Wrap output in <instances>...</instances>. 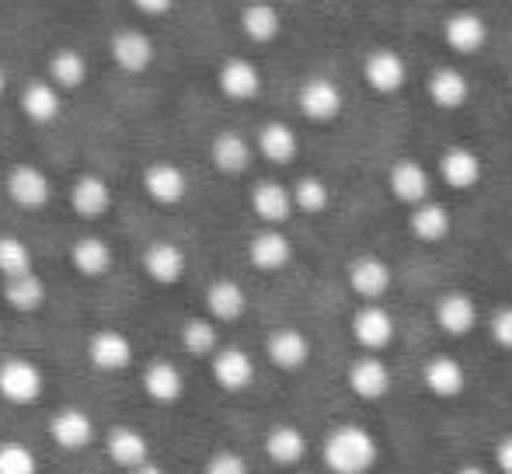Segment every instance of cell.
Wrapping results in <instances>:
<instances>
[{
  "label": "cell",
  "instance_id": "6da1fadb",
  "mask_svg": "<svg viewBox=\"0 0 512 474\" xmlns=\"http://www.w3.org/2000/svg\"><path fill=\"white\" fill-rule=\"evenodd\" d=\"M321 457L331 474H366L377 464L380 447L377 436L363 426H338L328 433L321 447Z\"/></svg>",
  "mask_w": 512,
  "mask_h": 474
},
{
  "label": "cell",
  "instance_id": "7a4b0ae2",
  "mask_svg": "<svg viewBox=\"0 0 512 474\" xmlns=\"http://www.w3.org/2000/svg\"><path fill=\"white\" fill-rule=\"evenodd\" d=\"M46 394V373L35 359L28 356H7L0 363V398L14 408L35 405Z\"/></svg>",
  "mask_w": 512,
  "mask_h": 474
},
{
  "label": "cell",
  "instance_id": "3957f363",
  "mask_svg": "<svg viewBox=\"0 0 512 474\" xmlns=\"http://www.w3.org/2000/svg\"><path fill=\"white\" fill-rule=\"evenodd\" d=\"M0 178H4L7 196H11V203L18 206V210L42 213L49 203H53V182H49L46 171L35 168V164L18 161V164H11Z\"/></svg>",
  "mask_w": 512,
  "mask_h": 474
},
{
  "label": "cell",
  "instance_id": "277c9868",
  "mask_svg": "<svg viewBox=\"0 0 512 474\" xmlns=\"http://www.w3.org/2000/svg\"><path fill=\"white\" fill-rule=\"evenodd\" d=\"M108 56L112 63L129 77H140L154 67L157 60V46L143 28H119V32L108 39Z\"/></svg>",
  "mask_w": 512,
  "mask_h": 474
},
{
  "label": "cell",
  "instance_id": "5b68a950",
  "mask_svg": "<svg viewBox=\"0 0 512 474\" xmlns=\"http://www.w3.org/2000/svg\"><path fill=\"white\" fill-rule=\"evenodd\" d=\"M136 359V346L119 328H95L88 335V363L102 373H122Z\"/></svg>",
  "mask_w": 512,
  "mask_h": 474
},
{
  "label": "cell",
  "instance_id": "8992f818",
  "mask_svg": "<svg viewBox=\"0 0 512 474\" xmlns=\"http://www.w3.org/2000/svg\"><path fill=\"white\" fill-rule=\"evenodd\" d=\"M95 436H98L95 419H91L84 408L63 405L60 412L49 415V440H53L60 450H67V454L88 450L91 443H95Z\"/></svg>",
  "mask_w": 512,
  "mask_h": 474
},
{
  "label": "cell",
  "instance_id": "52a82bcc",
  "mask_svg": "<svg viewBox=\"0 0 512 474\" xmlns=\"http://www.w3.org/2000/svg\"><path fill=\"white\" fill-rule=\"evenodd\" d=\"M140 269L154 286H178L189 272V258L175 241H150L140 255Z\"/></svg>",
  "mask_w": 512,
  "mask_h": 474
},
{
  "label": "cell",
  "instance_id": "ba28073f",
  "mask_svg": "<svg viewBox=\"0 0 512 474\" xmlns=\"http://www.w3.org/2000/svg\"><path fill=\"white\" fill-rule=\"evenodd\" d=\"M140 182H143L147 199L157 206H178L189 196V175L171 161H150L147 168H143Z\"/></svg>",
  "mask_w": 512,
  "mask_h": 474
},
{
  "label": "cell",
  "instance_id": "9c48e42d",
  "mask_svg": "<svg viewBox=\"0 0 512 474\" xmlns=\"http://www.w3.org/2000/svg\"><path fill=\"white\" fill-rule=\"evenodd\" d=\"M209 373H213L220 391L241 394L255 384V359L237 346H220L213 356H209Z\"/></svg>",
  "mask_w": 512,
  "mask_h": 474
},
{
  "label": "cell",
  "instance_id": "30bf717a",
  "mask_svg": "<svg viewBox=\"0 0 512 474\" xmlns=\"http://www.w3.org/2000/svg\"><path fill=\"white\" fill-rule=\"evenodd\" d=\"M67 203L77 217L91 224V220L108 217V210H112V203H115V192H112V185H108V178L102 175H77L74 185H70Z\"/></svg>",
  "mask_w": 512,
  "mask_h": 474
},
{
  "label": "cell",
  "instance_id": "8fae6325",
  "mask_svg": "<svg viewBox=\"0 0 512 474\" xmlns=\"http://www.w3.org/2000/svg\"><path fill=\"white\" fill-rule=\"evenodd\" d=\"M216 84H220L223 98H230V102H255L262 95V70H258V63L244 60V56H230V60L220 63Z\"/></svg>",
  "mask_w": 512,
  "mask_h": 474
},
{
  "label": "cell",
  "instance_id": "7c38bea8",
  "mask_svg": "<svg viewBox=\"0 0 512 474\" xmlns=\"http://www.w3.org/2000/svg\"><path fill=\"white\" fill-rule=\"evenodd\" d=\"M209 161H213V168L220 171V175L237 178L251 168L255 147H251L248 136L237 133V129H220V133L213 136V143H209Z\"/></svg>",
  "mask_w": 512,
  "mask_h": 474
},
{
  "label": "cell",
  "instance_id": "4fadbf2b",
  "mask_svg": "<svg viewBox=\"0 0 512 474\" xmlns=\"http://www.w3.org/2000/svg\"><path fill=\"white\" fill-rule=\"evenodd\" d=\"M352 339L366 349V353H380L394 342V318L380 304L366 300L356 314H352Z\"/></svg>",
  "mask_w": 512,
  "mask_h": 474
},
{
  "label": "cell",
  "instance_id": "5bb4252c",
  "mask_svg": "<svg viewBox=\"0 0 512 474\" xmlns=\"http://www.w3.org/2000/svg\"><path fill=\"white\" fill-rule=\"evenodd\" d=\"M140 384L154 405H178L185 394V373L171 359H150L140 373Z\"/></svg>",
  "mask_w": 512,
  "mask_h": 474
},
{
  "label": "cell",
  "instance_id": "9a60e30c",
  "mask_svg": "<svg viewBox=\"0 0 512 474\" xmlns=\"http://www.w3.org/2000/svg\"><path fill=\"white\" fill-rule=\"evenodd\" d=\"M297 105L310 122H331V119H338L345 98L335 81H328V77H310V81L300 84Z\"/></svg>",
  "mask_w": 512,
  "mask_h": 474
},
{
  "label": "cell",
  "instance_id": "2e32d148",
  "mask_svg": "<svg viewBox=\"0 0 512 474\" xmlns=\"http://www.w3.org/2000/svg\"><path fill=\"white\" fill-rule=\"evenodd\" d=\"M70 265H74L77 276L102 279L115 265V248L102 234H81L74 244H70Z\"/></svg>",
  "mask_w": 512,
  "mask_h": 474
},
{
  "label": "cell",
  "instance_id": "e0dca14e",
  "mask_svg": "<svg viewBox=\"0 0 512 474\" xmlns=\"http://www.w3.org/2000/svg\"><path fill=\"white\" fill-rule=\"evenodd\" d=\"M18 109L32 126H49V122H56L63 112V91L53 88L46 77H35V81H28L25 88H21Z\"/></svg>",
  "mask_w": 512,
  "mask_h": 474
},
{
  "label": "cell",
  "instance_id": "ac0fdd59",
  "mask_svg": "<svg viewBox=\"0 0 512 474\" xmlns=\"http://www.w3.org/2000/svg\"><path fill=\"white\" fill-rule=\"evenodd\" d=\"M363 77L377 95H398V91L405 88L408 67L398 49H373L363 63Z\"/></svg>",
  "mask_w": 512,
  "mask_h": 474
},
{
  "label": "cell",
  "instance_id": "d6986e66",
  "mask_svg": "<svg viewBox=\"0 0 512 474\" xmlns=\"http://www.w3.org/2000/svg\"><path fill=\"white\" fill-rule=\"evenodd\" d=\"M265 356H269V363L279 366V370L297 373L310 363V339L300 328H276V332H269V339H265Z\"/></svg>",
  "mask_w": 512,
  "mask_h": 474
},
{
  "label": "cell",
  "instance_id": "ffe728a7",
  "mask_svg": "<svg viewBox=\"0 0 512 474\" xmlns=\"http://www.w3.org/2000/svg\"><path fill=\"white\" fill-rule=\"evenodd\" d=\"M391 370H387V363L380 356L366 353L359 359H352L349 363V387L352 394H359L363 401H380L391 394Z\"/></svg>",
  "mask_w": 512,
  "mask_h": 474
},
{
  "label": "cell",
  "instance_id": "44dd1931",
  "mask_svg": "<svg viewBox=\"0 0 512 474\" xmlns=\"http://www.w3.org/2000/svg\"><path fill=\"white\" fill-rule=\"evenodd\" d=\"M206 314L216 325H234L248 314V293L237 279H213L206 286Z\"/></svg>",
  "mask_w": 512,
  "mask_h": 474
},
{
  "label": "cell",
  "instance_id": "7402d4cb",
  "mask_svg": "<svg viewBox=\"0 0 512 474\" xmlns=\"http://www.w3.org/2000/svg\"><path fill=\"white\" fill-rule=\"evenodd\" d=\"M105 454L119 471H133L150 461V440L133 426H112L105 436Z\"/></svg>",
  "mask_w": 512,
  "mask_h": 474
},
{
  "label": "cell",
  "instance_id": "603a6c76",
  "mask_svg": "<svg viewBox=\"0 0 512 474\" xmlns=\"http://www.w3.org/2000/svg\"><path fill=\"white\" fill-rule=\"evenodd\" d=\"M443 39H446V46H450L453 53L474 56V53H481V49H485V42H488V25H485V18H481V14H474V11H457V14H450V18H446Z\"/></svg>",
  "mask_w": 512,
  "mask_h": 474
},
{
  "label": "cell",
  "instance_id": "cb8c5ba5",
  "mask_svg": "<svg viewBox=\"0 0 512 474\" xmlns=\"http://www.w3.org/2000/svg\"><path fill=\"white\" fill-rule=\"evenodd\" d=\"M251 210L255 217L262 220L265 227H279L293 217V199H290V189L276 178H265V182H255L251 189Z\"/></svg>",
  "mask_w": 512,
  "mask_h": 474
},
{
  "label": "cell",
  "instance_id": "d4e9b609",
  "mask_svg": "<svg viewBox=\"0 0 512 474\" xmlns=\"http://www.w3.org/2000/svg\"><path fill=\"white\" fill-rule=\"evenodd\" d=\"M394 283V272L384 258L377 255H359L356 262L349 265V286L352 293H359L363 300H380Z\"/></svg>",
  "mask_w": 512,
  "mask_h": 474
},
{
  "label": "cell",
  "instance_id": "484cf974",
  "mask_svg": "<svg viewBox=\"0 0 512 474\" xmlns=\"http://www.w3.org/2000/svg\"><path fill=\"white\" fill-rule=\"evenodd\" d=\"M237 21H241V32L248 35V42H255V46H269L283 35V14L269 0H248Z\"/></svg>",
  "mask_w": 512,
  "mask_h": 474
},
{
  "label": "cell",
  "instance_id": "4316f807",
  "mask_svg": "<svg viewBox=\"0 0 512 474\" xmlns=\"http://www.w3.org/2000/svg\"><path fill=\"white\" fill-rule=\"evenodd\" d=\"M248 258L258 272H279L290 265L293 258V241L276 227H265L248 241Z\"/></svg>",
  "mask_w": 512,
  "mask_h": 474
},
{
  "label": "cell",
  "instance_id": "83f0119b",
  "mask_svg": "<svg viewBox=\"0 0 512 474\" xmlns=\"http://www.w3.org/2000/svg\"><path fill=\"white\" fill-rule=\"evenodd\" d=\"M387 185H391L394 199H401V203H408V206L429 199V171H425L415 157L394 161L391 171H387Z\"/></svg>",
  "mask_w": 512,
  "mask_h": 474
},
{
  "label": "cell",
  "instance_id": "f1b7e54d",
  "mask_svg": "<svg viewBox=\"0 0 512 474\" xmlns=\"http://www.w3.org/2000/svg\"><path fill=\"white\" fill-rule=\"evenodd\" d=\"M46 81L60 91H77L88 81V56L74 46H60L49 53L46 63Z\"/></svg>",
  "mask_w": 512,
  "mask_h": 474
},
{
  "label": "cell",
  "instance_id": "f546056e",
  "mask_svg": "<svg viewBox=\"0 0 512 474\" xmlns=\"http://www.w3.org/2000/svg\"><path fill=\"white\" fill-rule=\"evenodd\" d=\"M49 300V286L39 272H25V276L4 279V304L18 314H39Z\"/></svg>",
  "mask_w": 512,
  "mask_h": 474
},
{
  "label": "cell",
  "instance_id": "4dcf8cb0",
  "mask_svg": "<svg viewBox=\"0 0 512 474\" xmlns=\"http://www.w3.org/2000/svg\"><path fill=\"white\" fill-rule=\"evenodd\" d=\"M439 175H443V182L450 185V189L467 192L481 182L485 164H481V157L474 154L471 147H453V150H446L443 161H439Z\"/></svg>",
  "mask_w": 512,
  "mask_h": 474
},
{
  "label": "cell",
  "instance_id": "1f68e13d",
  "mask_svg": "<svg viewBox=\"0 0 512 474\" xmlns=\"http://www.w3.org/2000/svg\"><path fill=\"white\" fill-rule=\"evenodd\" d=\"M436 321L446 335H467V332H474V325H478V304H474V297H467V293L450 290L439 297Z\"/></svg>",
  "mask_w": 512,
  "mask_h": 474
},
{
  "label": "cell",
  "instance_id": "d6a6232c",
  "mask_svg": "<svg viewBox=\"0 0 512 474\" xmlns=\"http://www.w3.org/2000/svg\"><path fill=\"white\" fill-rule=\"evenodd\" d=\"M265 454H269V461L279 464V468H297L307 457V436L300 433L297 426L279 422V426H272L269 433H265Z\"/></svg>",
  "mask_w": 512,
  "mask_h": 474
},
{
  "label": "cell",
  "instance_id": "836d02e7",
  "mask_svg": "<svg viewBox=\"0 0 512 474\" xmlns=\"http://www.w3.org/2000/svg\"><path fill=\"white\" fill-rule=\"evenodd\" d=\"M255 150L269 164H290L300 150V140H297V133H293L290 122H265L255 136Z\"/></svg>",
  "mask_w": 512,
  "mask_h": 474
},
{
  "label": "cell",
  "instance_id": "e575fe53",
  "mask_svg": "<svg viewBox=\"0 0 512 474\" xmlns=\"http://www.w3.org/2000/svg\"><path fill=\"white\" fill-rule=\"evenodd\" d=\"M422 380L436 398H457L467 384V373L457 356H432L422 370Z\"/></svg>",
  "mask_w": 512,
  "mask_h": 474
},
{
  "label": "cell",
  "instance_id": "d590c367",
  "mask_svg": "<svg viewBox=\"0 0 512 474\" xmlns=\"http://www.w3.org/2000/svg\"><path fill=\"white\" fill-rule=\"evenodd\" d=\"M450 231H453V217L446 206L429 203V199L411 206V234H415L418 241H425V244L446 241Z\"/></svg>",
  "mask_w": 512,
  "mask_h": 474
},
{
  "label": "cell",
  "instance_id": "8d00e7d4",
  "mask_svg": "<svg viewBox=\"0 0 512 474\" xmlns=\"http://www.w3.org/2000/svg\"><path fill=\"white\" fill-rule=\"evenodd\" d=\"M425 88H429L432 105H439V109H460L467 102V95H471V84L457 67H436Z\"/></svg>",
  "mask_w": 512,
  "mask_h": 474
},
{
  "label": "cell",
  "instance_id": "74e56055",
  "mask_svg": "<svg viewBox=\"0 0 512 474\" xmlns=\"http://www.w3.org/2000/svg\"><path fill=\"white\" fill-rule=\"evenodd\" d=\"M178 339H182V349L189 356L196 359H209L220 349V328H216L213 318H189L182 325V332H178Z\"/></svg>",
  "mask_w": 512,
  "mask_h": 474
},
{
  "label": "cell",
  "instance_id": "f35d334b",
  "mask_svg": "<svg viewBox=\"0 0 512 474\" xmlns=\"http://www.w3.org/2000/svg\"><path fill=\"white\" fill-rule=\"evenodd\" d=\"M290 199H293V210H297V213L317 217V213L328 210L331 189H328V185H324L317 175H304V178H297V185L290 189Z\"/></svg>",
  "mask_w": 512,
  "mask_h": 474
},
{
  "label": "cell",
  "instance_id": "ab89813d",
  "mask_svg": "<svg viewBox=\"0 0 512 474\" xmlns=\"http://www.w3.org/2000/svg\"><path fill=\"white\" fill-rule=\"evenodd\" d=\"M32 265H35V258L25 237L0 234V279L25 276V272H32Z\"/></svg>",
  "mask_w": 512,
  "mask_h": 474
},
{
  "label": "cell",
  "instance_id": "60d3db41",
  "mask_svg": "<svg viewBox=\"0 0 512 474\" xmlns=\"http://www.w3.org/2000/svg\"><path fill=\"white\" fill-rule=\"evenodd\" d=\"M0 474H39V457L28 443L0 440Z\"/></svg>",
  "mask_w": 512,
  "mask_h": 474
},
{
  "label": "cell",
  "instance_id": "b9f144b4",
  "mask_svg": "<svg viewBox=\"0 0 512 474\" xmlns=\"http://www.w3.org/2000/svg\"><path fill=\"white\" fill-rule=\"evenodd\" d=\"M203 474H251V468L241 454H234V450H216V454L206 461Z\"/></svg>",
  "mask_w": 512,
  "mask_h": 474
},
{
  "label": "cell",
  "instance_id": "7bdbcfd3",
  "mask_svg": "<svg viewBox=\"0 0 512 474\" xmlns=\"http://www.w3.org/2000/svg\"><path fill=\"white\" fill-rule=\"evenodd\" d=\"M492 339L499 349L512 353V307H499V311L492 314Z\"/></svg>",
  "mask_w": 512,
  "mask_h": 474
},
{
  "label": "cell",
  "instance_id": "ee69618b",
  "mask_svg": "<svg viewBox=\"0 0 512 474\" xmlns=\"http://www.w3.org/2000/svg\"><path fill=\"white\" fill-rule=\"evenodd\" d=\"M129 4H133L143 18H164V14L175 7V0H129Z\"/></svg>",
  "mask_w": 512,
  "mask_h": 474
},
{
  "label": "cell",
  "instance_id": "f6af8a7d",
  "mask_svg": "<svg viewBox=\"0 0 512 474\" xmlns=\"http://www.w3.org/2000/svg\"><path fill=\"white\" fill-rule=\"evenodd\" d=\"M495 464H499L502 474H512V436L499 440V447H495Z\"/></svg>",
  "mask_w": 512,
  "mask_h": 474
},
{
  "label": "cell",
  "instance_id": "bcb514c9",
  "mask_svg": "<svg viewBox=\"0 0 512 474\" xmlns=\"http://www.w3.org/2000/svg\"><path fill=\"white\" fill-rule=\"evenodd\" d=\"M126 474H168L161 468V464H154V461H147V464H140V468H133V471H126Z\"/></svg>",
  "mask_w": 512,
  "mask_h": 474
},
{
  "label": "cell",
  "instance_id": "7dc6e473",
  "mask_svg": "<svg viewBox=\"0 0 512 474\" xmlns=\"http://www.w3.org/2000/svg\"><path fill=\"white\" fill-rule=\"evenodd\" d=\"M457 474H488L485 468H478V464H467V468H460Z\"/></svg>",
  "mask_w": 512,
  "mask_h": 474
},
{
  "label": "cell",
  "instance_id": "c3c4849f",
  "mask_svg": "<svg viewBox=\"0 0 512 474\" xmlns=\"http://www.w3.org/2000/svg\"><path fill=\"white\" fill-rule=\"evenodd\" d=\"M4 91H7V70L0 67V98H4Z\"/></svg>",
  "mask_w": 512,
  "mask_h": 474
},
{
  "label": "cell",
  "instance_id": "681fc988",
  "mask_svg": "<svg viewBox=\"0 0 512 474\" xmlns=\"http://www.w3.org/2000/svg\"><path fill=\"white\" fill-rule=\"evenodd\" d=\"M0 339H4V321H0Z\"/></svg>",
  "mask_w": 512,
  "mask_h": 474
},
{
  "label": "cell",
  "instance_id": "f907efd6",
  "mask_svg": "<svg viewBox=\"0 0 512 474\" xmlns=\"http://www.w3.org/2000/svg\"><path fill=\"white\" fill-rule=\"evenodd\" d=\"M0 175H4V171H0Z\"/></svg>",
  "mask_w": 512,
  "mask_h": 474
}]
</instances>
